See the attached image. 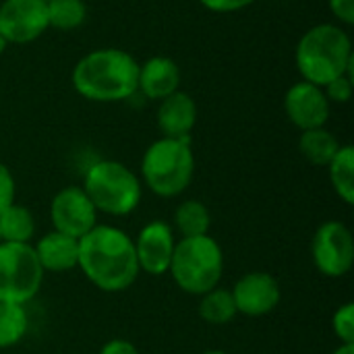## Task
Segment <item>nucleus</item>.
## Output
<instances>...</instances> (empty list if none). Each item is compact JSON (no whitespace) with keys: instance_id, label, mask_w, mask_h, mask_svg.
Segmentation results:
<instances>
[{"instance_id":"f257e3e1","label":"nucleus","mask_w":354,"mask_h":354,"mask_svg":"<svg viewBox=\"0 0 354 354\" xmlns=\"http://www.w3.org/2000/svg\"><path fill=\"white\" fill-rule=\"evenodd\" d=\"M77 268L97 290L108 295L129 290L141 274L133 236L112 224H97L79 239Z\"/></svg>"},{"instance_id":"f03ea898","label":"nucleus","mask_w":354,"mask_h":354,"mask_svg":"<svg viewBox=\"0 0 354 354\" xmlns=\"http://www.w3.org/2000/svg\"><path fill=\"white\" fill-rule=\"evenodd\" d=\"M139 62L122 48H97L77 60L73 89L87 102L118 104L137 95Z\"/></svg>"},{"instance_id":"7ed1b4c3","label":"nucleus","mask_w":354,"mask_h":354,"mask_svg":"<svg viewBox=\"0 0 354 354\" xmlns=\"http://www.w3.org/2000/svg\"><path fill=\"white\" fill-rule=\"evenodd\" d=\"M295 64L303 81L319 87L340 75H353L354 50L348 29L338 23L313 25L297 44Z\"/></svg>"},{"instance_id":"20e7f679","label":"nucleus","mask_w":354,"mask_h":354,"mask_svg":"<svg viewBox=\"0 0 354 354\" xmlns=\"http://www.w3.org/2000/svg\"><path fill=\"white\" fill-rule=\"evenodd\" d=\"M195 176V153L191 139L160 137L141 158V185L162 199L183 195Z\"/></svg>"},{"instance_id":"39448f33","label":"nucleus","mask_w":354,"mask_h":354,"mask_svg":"<svg viewBox=\"0 0 354 354\" xmlns=\"http://www.w3.org/2000/svg\"><path fill=\"white\" fill-rule=\"evenodd\" d=\"M81 187L97 214L110 218L131 216L143 199L139 174L118 160H95L85 170Z\"/></svg>"},{"instance_id":"423d86ee","label":"nucleus","mask_w":354,"mask_h":354,"mask_svg":"<svg viewBox=\"0 0 354 354\" xmlns=\"http://www.w3.org/2000/svg\"><path fill=\"white\" fill-rule=\"evenodd\" d=\"M168 274L185 295L201 297L220 286L224 276V251L209 234L178 239Z\"/></svg>"},{"instance_id":"0eeeda50","label":"nucleus","mask_w":354,"mask_h":354,"mask_svg":"<svg viewBox=\"0 0 354 354\" xmlns=\"http://www.w3.org/2000/svg\"><path fill=\"white\" fill-rule=\"evenodd\" d=\"M44 278L33 245L0 243V303L27 305L39 295Z\"/></svg>"},{"instance_id":"6e6552de","label":"nucleus","mask_w":354,"mask_h":354,"mask_svg":"<svg viewBox=\"0 0 354 354\" xmlns=\"http://www.w3.org/2000/svg\"><path fill=\"white\" fill-rule=\"evenodd\" d=\"M311 259L326 278H344L354 266V239L344 222L328 220L317 226L311 241Z\"/></svg>"},{"instance_id":"1a4fd4ad","label":"nucleus","mask_w":354,"mask_h":354,"mask_svg":"<svg viewBox=\"0 0 354 354\" xmlns=\"http://www.w3.org/2000/svg\"><path fill=\"white\" fill-rule=\"evenodd\" d=\"M48 216H50L52 230L73 236L77 241L100 224L97 209L93 207L91 199L79 185L62 187L52 197Z\"/></svg>"},{"instance_id":"9d476101","label":"nucleus","mask_w":354,"mask_h":354,"mask_svg":"<svg viewBox=\"0 0 354 354\" xmlns=\"http://www.w3.org/2000/svg\"><path fill=\"white\" fill-rule=\"evenodd\" d=\"M50 29L46 0L0 2V35L8 44H31Z\"/></svg>"},{"instance_id":"9b49d317","label":"nucleus","mask_w":354,"mask_h":354,"mask_svg":"<svg viewBox=\"0 0 354 354\" xmlns=\"http://www.w3.org/2000/svg\"><path fill=\"white\" fill-rule=\"evenodd\" d=\"M230 295L236 313L245 317H266L276 311L282 301L280 282L263 270L243 274L230 288Z\"/></svg>"},{"instance_id":"f8f14e48","label":"nucleus","mask_w":354,"mask_h":354,"mask_svg":"<svg viewBox=\"0 0 354 354\" xmlns=\"http://www.w3.org/2000/svg\"><path fill=\"white\" fill-rule=\"evenodd\" d=\"M133 241H135L137 263L143 274H147V276L168 274L172 253H174V247L178 241L170 222L151 220L139 230V234Z\"/></svg>"},{"instance_id":"ddd939ff","label":"nucleus","mask_w":354,"mask_h":354,"mask_svg":"<svg viewBox=\"0 0 354 354\" xmlns=\"http://www.w3.org/2000/svg\"><path fill=\"white\" fill-rule=\"evenodd\" d=\"M284 112L286 118L299 131H309L328 124L332 114V104L328 102L324 87L301 79L286 89Z\"/></svg>"},{"instance_id":"4468645a","label":"nucleus","mask_w":354,"mask_h":354,"mask_svg":"<svg viewBox=\"0 0 354 354\" xmlns=\"http://www.w3.org/2000/svg\"><path fill=\"white\" fill-rule=\"evenodd\" d=\"M180 68L170 56H151L139 64L137 93L149 102H162L180 89Z\"/></svg>"},{"instance_id":"2eb2a0df","label":"nucleus","mask_w":354,"mask_h":354,"mask_svg":"<svg viewBox=\"0 0 354 354\" xmlns=\"http://www.w3.org/2000/svg\"><path fill=\"white\" fill-rule=\"evenodd\" d=\"M197 104L195 100L178 89L172 95L158 102L156 122L162 131V137L172 139H191V133L197 124Z\"/></svg>"},{"instance_id":"dca6fc26","label":"nucleus","mask_w":354,"mask_h":354,"mask_svg":"<svg viewBox=\"0 0 354 354\" xmlns=\"http://www.w3.org/2000/svg\"><path fill=\"white\" fill-rule=\"evenodd\" d=\"M33 251L46 274H66L75 270L79 261V241L56 230L39 236Z\"/></svg>"},{"instance_id":"f3484780","label":"nucleus","mask_w":354,"mask_h":354,"mask_svg":"<svg viewBox=\"0 0 354 354\" xmlns=\"http://www.w3.org/2000/svg\"><path fill=\"white\" fill-rule=\"evenodd\" d=\"M340 141L338 137L328 131L326 127L319 129H309V131H301L299 137V151L301 156L311 164V166H328L332 162V158L338 153L340 149Z\"/></svg>"},{"instance_id":"a211bd4d","label":"nucleus","mask_w":354,"mask_h":354,"mask_svg":"<svg viewBox=\"0 0 354 354\" xmlns=\"http://www.w3.org/2000/svg\"><path fill=\"white\" fill-rule=\"evenodd\" d=\"M35 216L29 207L21 203H12L0 212V239L2 243H21L31 245L35 239Z\"/></svg>"},{"instance_id":"6ab92c4d","label":"nucleus","mask_w":354,"mask_h":354,"mask_svg":"<svg viewBox=\"0 0 354 354\" xmlns=\"http://www.w3.org/2000/svg\"><path fill=\"white\" fill-rule=\"evenodd\" d=\"M172 230L180 234V239L191 236H203L209 234L212 228V214L207 205L199 199H185L176 209L172 218Z\"/></svg>"},{"instance_id":"aec40b11","label":"nucleus","mask_w":354,"mask_h":354,"mask_svg":"<svg viewBox=\"0 0 354 354\" xmlns=\"http://www.w3.org/2000/svg\"><path fill=\"white\" fill-rule=\"evenodd\" d=\"M330 185L340 201L346 205L354 203V147L353 145H340L338 153L332 158V162L326 166Z\"/></svg>"},{"instance_id":"412c9836","label":"nucleus","mask_w":354,"mask_h":354,"mask_svg":"<svg viewBox=\"0 0 354 354\" xmlns=\"http://www.w3.org/2000/svg\"><path fill=\"white\" fill-rule=\"evenodd\" d=\"M197 315L201 317V322H205L209 326H226L239 313H236L230 290L218 286V288H214V290L199 297Z\"/></svg>"},{"instance_id":"4be33fe9","label":"nucleus","mask_w":354,"mask_h":354,"mask_svg":"<svg viewBox=\"0 0 354 354\" xmlns=\"http://www.w3.org/2000/svg\"><path fill=\"white\" fill-rule=\"evenodd\" d=\"M29 332V313L25 305L0 303V351L23 342Z\"/></svg>"},{"instance_id":"5701e85b","label":"nucleus","mask_w":354,"mask_h":354,"mask_svg":"<svg viewBox=\"0 0 354 354\" xmlns=\"http://www.w3.org/2000/svg\"><path fill=\"white\" fill-rule=\"evenodd\" d=\"M85 19H87L85 0H50L48 2L50 27L58 31H73L81 27Z\"/></svg>"},{"instance_id":"b1692460","label":"nucleus","mask_w":354,"mask_h":354,"mask_svg":"<svg viewBox=\"0 0 354 354\" xmlns=\"http://www.w3.org/2000/svg\"><path fill=\"white\" fill-rule=\"evenodd\" d=\"M332 332L340 344H354V303H344L334 311Z\"/></svg>"},{"instance_id":"393cba45","label":"nucleus","mask_w":354,"mask_h":354,"mask_svg":"<svg viewBox=\"0 0 354 354\" xmlns=\"http://www.w3.org/2000/svg\"><path fill=\"white\" fill-rule=\"evenodd\" d=\"M324 93L330 104H348L354 93V75L346 73L324 85Z\"/></svg>"},{"instance_id":"a878e982","label":"nucleus","mask_w":354,"mask_h":354,"mask_svg":"<svg viewBox=\"0 0 354 354\" xmlns=\"http://www.w3.org/2000/svg\"><path fill=\"white\" fill-rule=\"evenodd\" d=\"M15 197H17L15 176H12L10 168L4 162H0V212L15 203Z\"/></svg>"},{"instance_id":"bb28decb","label":"nucleus","mask_w":354,"mask_h":354,"mask_svg":"<svg viewBox=\"0 0 354 354\" xmlns=\"http://www.w3.org/2000/svg\"><path fill=\"white\" fill-rule=\"evenodd\" d=\"M328 6L338 25L342 27L354 25V0H328Z\"/></svg>"},{"instance_id":"cd10ccee","label":"nucleus","mask_w":354,"mask_h":354,"mask_svg":"<svg viewBox=\"0 0 354 354\" xmlns=\"http://www.w3.org/2000/svg\"><path fill=\"white\" fill-rule=\"evenodd\" d=\"M257 0H199L201 6H205L212 12H220V15H228V12H236L243 10L251 4H255Z\"/></svg>"},{"instance_id":"c85d7f7f","label":"nucleus","mask_w":354,"mask_h":354,"mask_svg":"<svg viewBox=\"0 0 354 354\" xmlns=\"http://www.w3.org/2000/svg\"><path fill=\"white\" fill-rule=\"evenodd\" d=\"M97 354H141L139 348L131 342V340H124V338H112L108 340Z\"/></svg>"},{"instance_id":"c756f323","label":"nucleus","mask_w":354,"mask_h":354,"mask_svg":"<svg viewBox=\"0 0 354 354\" xmlns=\"http://www.w3.org/2000/svg\"><path fill=\"white\" fill-rule=\"evenodd\" d=\"M332 354H354V344H340Z\"/></svg>"},{"instance_id":"7c9ffc66","label":"nucleus","mask_w":354,"mask_h":354,"mask_svg":"<svg viewBox=\"0 0 354 354\" xmlns=\"http://www.w3.org/2000/svg\"><path fill=\"white\" fill-rule=\"evenodd\" d=\"M6 48H8V41H6V39H4V37L0 35V56H2L4 52H6Z\"/></svg>"},{"instance_id":"2f4dec72","label":"nucleus","mask_w":354,"mask_h":354,"mask_svg":"<svg viewBox=\"0 0 354 354\" xmlns=\"http://www.w3.org/2000/svg\"><path fill=\"white\" fill-rule=\"evenodd\" d=\"M203 354H228L226 351H220V348H209V351H205Z\"/></svg>"},{"instance_id":"473e14b6","label":"nucleus","mask_w":354,"mask_h":354,"mask_svg":"<svg viewBox=\"0 0 354 354\" xmlns=\"http://www.w3.org/2000/svg\"><path fill=\"white\" fill-rule=\"evenodd\" d=\"M0 243H2V239H0Z\"/></svg>"},{"instance_id":"72a5a7b5","label":"nucleus","mask_w":354,"mask_h":354,"mask_svg":"<svg viewBox=\"0 0 354 354\" xmlns=\"http://www.w3.org/2000/svg\"><path fill=\"white\" fill-rule=\"evenodd\" d=\"M46 2H50V0H46Z\"/></svg>"}]
</instances>
